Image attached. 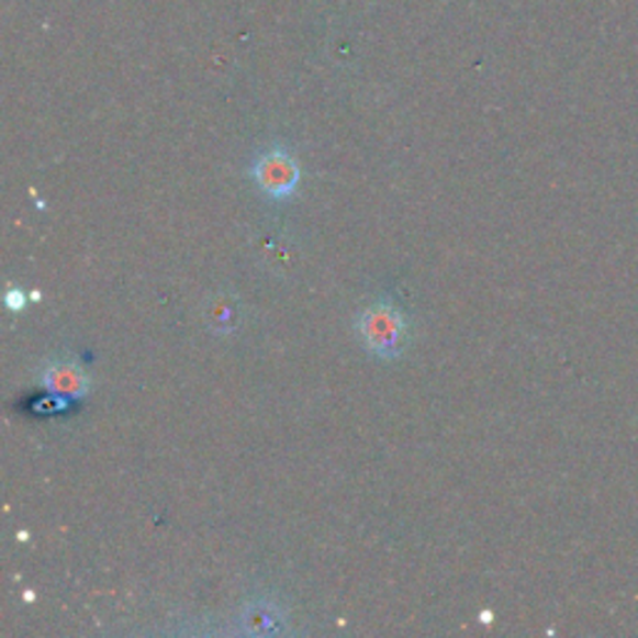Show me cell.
Masks as SVG:
<instances>
[{
  "mask_svg": "<svg viewBox=\"0 0 638 638\" xmlns=\"http://www.w3.org/2000/svg\"><path fill=\"white\" fill-rule=\"evenodd\" d=\"M357 337L367 352L379 359H396L404 352L406 337H410V322L406 314L390 300H377L359 312Z\"/></svg>",
  "mask_w": 638,
  "mask_h": 638,
  "instance_id": "cell-1",
  "label": "cell"
},
{
  "mask_svg": "<svg viewBox=\"0 0 638 638\" xmlns=\"http://www.w3.org/2000/svg\"><path fill=\"white\" fill-rule=\"evenodd\" d=\"M249 175H253L257 190L267 200L284 202L294 198V192H298L302 170L290 147L282 143H272L255 157Z\"/></svg>",
  "mask_w": 638,
  "mask_h": 638,
  "instance_id": "cell-2",
  "label": "cell"
},
{
  "mask_svg": "<svg viewBox=\"0 0 638 638\" xmlns=\"http://www.w3.org/2000/svg\"><path fill=\"white\" fill-rule=\"evenodd\" d=\"M41 384L58 400H86L90 392V377L80 362L68 357L51 359L41 372Z\"/></svg>",
  "mask_w": 638,
  "mask_h": 638,
  "instance_id": "cell-3",
  "label": "cell"
},
{
  "mask_svg": "<svg viewBox=\"0 0 638 638\" xmlns=\"http://www.w3.org/2000/svg\"><path fill=\"white\" fill-rule=\"evenodd\" d=\"M239 628L249 636H277L290 628V618L277 601L255 598L239 612Z\"/></svg>",
  "mask_w": 638,
  "mask_h": 638,
  "instance_id": "cell-4",
  "label": "cell"
},
{
  "mask_svg": "<svg viewBox=\"0 0 638 638\" xmlns=\"http://www.w3.org/2000/svg\"><path fill=\"white\" fill-rule=\"evenodd\" d=\"M205 322L215 335H233L243 325V304L230 292H217L205 302Z\"/></svg>",
  "mask_w": 638,
  "mask_h": 638,
  "instance_id": "cell-5",
  "label": "cell"
},
{
  "mask_svg": "<svg viewBox=\"0 0 638 638\" xmlns=\"http://www.w3.org/2000/svg\"><path fill=\"white\" fill-rule=\"evenodd\" d=\"M5 304L11 310H15V312L23 310L25 307V292L23 290H11V292L5 294Z\"/></svg>",
  "mask_w": 638,
  "mask_h": 638,
  "instance_id": "cell-6",
  "label": "cell"
}]
</instances>
